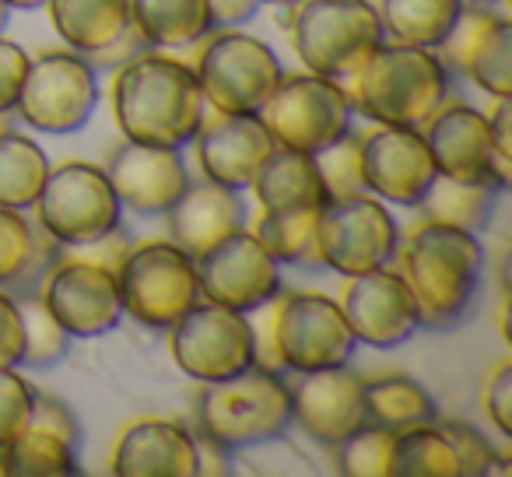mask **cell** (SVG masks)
<instances>
[{
    "mask_svg": "<svg viewBox=\"0 0 512 477\" xmlns=\"http://www.w3.org/2000/svg\"><path fill=\"white\" fill-rule=\"evenodd\" d=\"M113 116L127 141L151 148H183L204 120V95L186 60L141 53L116 71Z\"/></svg>",
    "mask_w": 512,
    "mask_h": 477,
    "instance_id": "cell-1",
    "label": "cell"
},
{
    "mask_svg": "<svg viewBox=\"0 0 512 477\" xmlns=\"http://www.w3.org/2000/svg\"><path fill=\"white\" fill-rule=\"evenodd\" d=\"M484 271V246L477 232L449 221L425 218L411 228L400 250V274L414 295L418 323L449 330L463 323Z\"/></svg>",
    "mask_w": 512,
    "mask_h": 477,
    "instance_id": "cell-2",
    "label": "cell"
},
{
    "mask_svg": "<svg viewBox=\"0 0 512 477\" xmlns=\"http://www.w3.org/2000/svg\"><path fill=\"white\" fill-rule=\"evenodd\" d=\"M351 109L376 127L421 130L449 99V71L435 50L379 43L365 64L351 74Z\"/></svg>",
    "mask_w": 512,
    "mask_h": 477,
    "instance_id": "cell-3",
    "label": "cell"
},
{
    "mask_svg": "<svg viewBox=\"0 0 512 477\" xmlns=\"http://www.w3.org/2000/svg\"><path fill=\"white\" fill-rule=\"evenodd\" d=\"M288 425H292V393L281 372L264 365H253L221 383H204L197 397V435L228 453L278 442Z\"/></svg>",
    "mask_w": 512,
    "mask_h": 477,
    "instance_id": "cell-4",
    "label": "cell"
},
{
    "mask_svg": "<svg viewBox=\"0 0 512 477\" xmlns=\"http://www.w3.org/2000/svg\"><path fill=\"white\" fill-rule=\"evenodd\" d=\"M288 36L306 71L334 81H348L383 43L369 0H295Z\"/></svg>",
    "mask_w": 512,
    "mask_h": 477,
    "instance_id": "cell-5",
    "label": "cell"
},
{
    "mask_svg": "<svg viewBox=\"0 0 512 477\" xmlns=\"http://www.w3.org/2000/svg\"><path fill=\"white\" fill-rule=\"evenodd\" d=\"M190 67L214 113H260L285 78L278 53L264 39L239 29L207 32Z\"/></svg>",
    "mask_w": 512,
    "mask_h": 477,
    "instance_id": "cell-6",
    "label": "cell"
},
{
    "mask_svg": "<svg viewBox=\"0 0 512 477\" xmlns=\"http://www.w3.org/2000/svg\"><path fill=\"white\" fill-rule=\"evenodd\" d=\"M351 113L355 109H351L348 85L306 71L285 74L256 116L264 120L278 148L316 155L351 134Z\"/></svg>",
    "mask_w": 512,
    "mask_h": 477,
    "instance_id": "cell-7",
    "label": "cell"
},
{
    "mask_svg": "<svg viewBox=\"0 0 512 477\" xmlns=\"http://www.w3.org/2000/svg\"><path fill=\"white\" fill-rule=\"evenodd\" d=\"M32 207H36V221L64 250L99 243L102 235L123 225L120 197L106 169L92 162H60L57 169L50 165Z\"/></svg>",
    "mask_w": 512,
    "mask_h": 477,
    "instance_id": "cell-8",
    "label": "cell"
},
{
    "mask_svg": "<svg viewBox=\"0 0 512 477\" xmlns=\"http://www.w3.org/2000/svg\"><path fill=\"white\" fill-rule=\"evenodd\" d=\"M123 316L151 330H169L200 299L197 264L172 239L130 246L116 267Z\"/></svg>",
    "mask_w": 512,
    "mask_h": 477,
    "instance_id": "cell-9",
    "label": "cell"
},
{
    "mask_svg": "<svg viewBox=\"0 0 512 477\" xmlns=\"http://www.w3.org/2000/svg\"><path fill=\"white\" fill-rule=\"evenodd\" d=\"M400 250V228L383 200L372 193L327 197L316 214V257L341 278L376 271Z\"/></svg>",
    "mask_w": 512,
    "mask_h": 477,
    "instance_id": "cell-10",
    "label": "cell"
},
{
    "mask_svg": "<svg viewBox=\"0 0 512 477\" xmlns=\"http://www.w3.org/2000/svg\"><path fill=\"white\" fill-rule=\"evenodd\" d=\"M271 341L281 372H316L348 365L355 337L341 302L323 292H278L271 299Z\"/></svg>",
    "mask_w": 512,
    "mask_h": 477,
    "instance_id": "cell-11",
    "label": "cell"
},
{
    "mask_svg": "<svg viewBox=\"0 0 512 477\" xmlns=\"http://www.w3.org/2000/svg\"><path fill=\"white\" fill-rule=\"evenodd\" d=\"M169 355L193 383H221L256 365L253 323L218 302L197 299L169 327Z\"/></svg>",
    "mask_w": 512,
    "mask_h": 477,
    "instance_id": "cell-12",
    "label": "cell"
},
{
    "mask_svg": "<svg viewBox=\"0 0 512 477\" xmlns=\"http://www.w3.org/2000/svg\"><path fill=\"white\" fill-rule=\"evenodd\" d=\"M99 106L95 67L74 50H53L29 60L18 95V116L43 134H74Z\"/></svg>",
    "mask_w": 512,
    "mask_h": 477,
    "instance_id": "cell-13",
    "label": "cell"
},
{
    "mask_svg": "<svg viewBox=\"0 0 512 477\" xmlns=\"http://www.w3.org/2000/svg\"><path fill=\"white\" fill-rule=\"evenodd\" d=\"M193 264H197L200 299L218 302L235 313H260V306H267L281 292V264L246 228H235L207 246L200 257H193Z\"/></svg>",
    "mask_w": 512,
    "mask_h": 477,
    "instance_id": "cell-14",
    "label": "cell"
},
{
    "mask_svg": "<svg viewBox=\"0 0 512 477\" xmlns=\"http://www.w3.org/2000/svg\"><path fill=\"white\" fill-rule=\"evenodd\" d=\"M39 299L71 337H102L120 327L123 306L116 271L95 260L74 257L67 250L57 267L46 274Z\"/></svg>",
    "mask_w": 512,
    "mask_h": 477,
    "instance_id": "cell-15",
    "label": "cell"
},
{
    "mask_svg": "<svg viewBox=\"0 0 512 477\" xmlns=\"http://www.w3.org/2000/svg\"><path fill=\"white\" fill-rule=\"evenodd\" d=\"M432 155L435 176L456 183H484L491 190H509L512 165H502L491 151L488 116L467 102H442L432 120L421 127Z\"/></svg>",
    "mask_w": 512,
    "mask_h": 477,
    "instance_id": "cell-16",
    "label": "cell"
},
{
    "mask_svg": "<svg viewBox=\"0 0 512 477\" xmlns=\"http://www.w3.org/2000/svg\"><path fill=\"white\" fill-rule=\"evenodd\" d=\"M365 193L397 207H418L435 183L425 134L414 127H372L358 137Z\"/></svg>",
    "mask_w": 512,
    "mask_h": 477,
    "instance_id": "cell-17",
    "label": "cell"
},
{
    "mask_svg": "<svg viewBox=\"0 0 512 477\" xmlns=\"http://www.w3.org/2000/svg\"><path fill=\"white\" fill-rule=\"evenodd\" d=\"M341 313L348 320L355 344H369V348L383 351L400 348L421 327L404 274L386 264L348 278L341 295Z\"/></svg>",
    "mask_w": 512,
    "mask_h": 477,
    "instance_id": "cell-18",
    "label": "cell"
},
{
    "mask_svg": "<svg viewBox=\"0 0 512 477\" xmlns=\"http://www.w3.org/2000/svg\"><path fill=\"white\" fill-rule=\"evenodd\" d=\"M193 151L204 179L228 190H246L278 144L256 113H214L204 116L193 134Z\"/></svg>",
    "mask_w": 512,
    "mask_h": 477,
    "instance_id": "cell-19",
    "label": "cell"
},
{
    "mask_svg": "<svg viewBox=\"0 0 512 477\" xmlns=\"http://www.w3.org/2000/svg\"><path fill=\"white\" fill-rule=\"evenodd\" d=\"M292 393V421L309 439L323 442L334 449L351 432L365 425V404H362V376L351 372L348 365L337 369H316V372H295Z\"/></svg>",
    "mask_w": 512,
    "mask_h": 477,
    "instance_id": "cell-20",
    "label": "cell"
},
{
    "mask_svg": "<svg viewBox=\"0 0 512 477\" xmlns=\"http://www.w3.org/2000/svg\"><path fill=\"white\" fill-rule=\"evenodd\" d=\"M106 176L113 183L116 197L134 214H169L172 204L190 186V172L179 155V148H151V144L123 141L109 155Z\"/></svg>",
    "mask_w": 512,
    "mask_h": 477,
    "instance_id": "cell-21",
    "label": "cell"
},
{
    "mask_svg": "<svg viewBox=\"0 0 512 477\" xmlns=\"http://www.w3.org/2000/svg\"><path fill=\"white\" fill-rule=\"evenodd\" d=\"M113 474L120 477H197V435L169 418L130 421L113 446Z\"/></svg>",
    "mask_w": 512,
    "mask_h": 477,
    "instance_id": "cell-22",
    "label": "cell"
},
{
    "mask_svg": "<svg viewBox=\"0 0 512 477\" xmlns=\"http://www.w3.org/2000/svg\"><path fill=\"white\" fill-rule=\"evenodd\" d=\"M165 218H169L172 243L190 257H200L207 246L225 239L228 232L246 228V204H242L239 190H228L211 179H197V183L190 179L183 197L172 204Z\"/></svg>",
    "mask_w": 512,
    "mask_h": 477,
    "instance_id": "cell-23",
    "label": "cell"
},
{
    "mask_svg": "<svg viewBox=\"0 0 512 477\" xmlns=\"http://www.w3.org/2000/svg\"><path fill=\"white\" fill-rule=\"evenodd\" d=\"M64 257V246L18 207L0 204V288L11 295H32Z\"/></svg>",
    "mask_w": 512,
    "mask_h": 477,
    "instance_id": "cell-24",
    "label": "cell"
},
{
    "mask_svg": "<svg viewBox=\"0 0 512 477\" xmlns=\"http://www.w3.org/2000/svg\"><path fill=\"white\" fill-rule=\"evenodd\" d=\"M249 186L260 211H302V207H323L327 200L316 158L288 148H274Z\"/></svg>",
    "mask_w": 512,
    "mask_h": 477,
    "instance_id": "cell-25",
    "label": "cell"
},
{
    "mask_svg": "<svg viewBox=\"0 0 512 477\" xmlns=\"http://www.w3.org/2000/svg\"><path fill=\"white\" fill-rule=\"evenodd\" d=\"M362 404L365 425L386 428V432H404V428L439 418L432 393L404 372H383V376L362 379Z\"/></svg>",
    "mask_w": 512,
    "mask_h": 477,
    "instance_id": "cell-26",
    "label": "cell"
},
{
    "mask_svg": "<svg viewBox=\"0 0 512 477\" xmlns=\"http://www.w3.org/2000/svg\"><path fill=\"white\" fill-rule=\"evenodd\" d=\"M130 25L162 50H186L214 32L207 0H130Z\"/></svg>",
    "mask_w": 512,
    "mask_h": 477,
    "instance_id": "cell-27",
    "label": "cell"
},
{
    "mask_svg": "<svg viewBox=\"0 0 512 477\" xmlns=\"http://www.w3.org/2000/svg\"><path fill=\"white\" fill-rule=\"evenodd\" d=\"M467 0H376L383 39L400 46L435 50L453 32Z\"/></svg>",
    "mask_w": 512,
    "mask_h": 477,
    "instance_id": "cell-28",
    "label": "cell"
},
{
    "mask_svg": "<svg viewBox=\"0 0 512 477\" xmlns=\"http://www.w3.org/2000/svg\"><path fill=\"white\" fill-rule=\"evenodd\" d=\"M57 36L74 53H92L123 36L130 25V0H46Z\"/></svg>",
    "mask_w": 512,
    "mask_h": 477,
    "instance_id": "cell-29",
    "label": "cell"
},
{
    "mask_svg": "<svg viewBox=\"0 0 512 477\" xmlns=\"http://www.w3.org/2000/svg\"><path fill=\"white\" fill-rule=\"evenodd\" d=\"M78 446L32 421L22 435L0 446V477H74Z\"/></svg>",
    "mask_w": 512,
    "mask_h": 477,
    "instance_id": "cell-30",
    "label": "cell"
},
{
    "mask_svg": "<svg viewBox=\"0 0 512 477\" xmlns=\"http://www.w3.org/2000/svg\"><path fill=\"white\" fill-rule=\"evenodd\" d=\"M50 172V158L32 137L0 130V204L29 211Z\"/></svg>",
    "mask_w": 512,
    "mask_h": 477,
    "instance_id": "cell-31",
    "label": "cell"
},
{
    "mask_svg": "<svg viewBox=\"0 0 512 477\" xmlns=\"http://www.w3.org/2000/svg\"><path fill=\"white\" fill-rule=\"evenodd\" d=\"M390 477H460V463L435 421L393 432Z\"/></svg>",
    "mask_w": 512,
    "mask_h": 477,
    "instance_id": "cell-32",
    "label": "cell"
},
{
    "mask_svg": "<svg viewBox=\"0 0 512 477\" xmlns=\"http://www.w3.org/2000/svg\"><path fill=\"white\" fill-rule=\"evenodd\" d=\"M316 214L320 207H302V211H260L253 235L278 264L288 267H313L316 257Z\"/></svg>",
    "mask_w": 512,
    "mask_h": 477,
    "instance_id": "cell-33",
    "label": "cell"
},
{
    "mask_svg": "<svg viewBox=\"0 0 512 477\" xmlns=\"http://www.w3.org/2000/svg\"><path fill=\"white\" fill-rule=\"evenodd\" d=\"M495 200L498 190L484 183H456V179L435 176V183L428 186L425 200L418 207H425V214L435 221H449V225H460L467 232H481V228H488Z\"/></svg>",
    "mask_w": 512,
    "mask_h": 477,
    "instance_id": "cell-34",
    "label": "cell"
},
{
    "mask_svg": "<svg viewBox=\"0 0 512 477\" xmlns=\"http://www.w3.org/2000/svg\"><path fill=\"white\" fill-rule=\"evenodd\" d=\"M481 92L491 99H509L512 95V22L505 15L495 18L488 32L474 43V50L463 60V71Z\"/></svg>",
    "mask_w": 512,
    "mask_h": 477,
    "instance_id": "cell-35",
    "label": "cell"
},
{
    "mask_svg": "<svg viewBox=\"0 0 512 477\" xmlns=\"http://www.w3.org/2000/svg\"><path fill=\"white\" fill-rule=\"evenodd\" d=\"M15 302H18V313H22V327H25L22 365H29V369H50V365L64 362L67 348H71V334L53 320V313L46 309V302L39 299V292L15 295Z\"/></svg>",
    "mask_w": 512,
    "mask_h": 477,
    "instance_id": "cell-36",
    "label": "cell"
},
{
    "mask_svg": "<svg viewBox=\"0 0 512 477\" xmlns=\"http://www.w3.org/2000/svg\"><path fill=\"white\" fill-rule=\"evenodd\" d=\"M393 432L376 425H362L344 442H337V470L348 477H390Z\"/></svg>",
    "mask_w": 512,
    "mask_h": 477,
    "instance_id": "cell-37",
    "label": "cell"
},
{
    "mask_svg": "<svg viewBox=\"0 0 512 477\" xmlns=\"http://www.w3.org/2000/svg\"><path fill=\"white\" fill-rule=\"evenodd\" d=\"M39 390L25 376H18V365L0 369V446H8L15 435L32 425Z\"/></svg>",
    "mask_w": 512,
    "mask_h": 477,
    "instance_id": "cell-38",
    "label": "cell"
},
{
    "mask_svg": "<svg viewBox=\"0 0 512 477\" xmlns=\"http://www.w3.org/2000/svg\"><path fill=\"white\" fill-rule=\"evenodd\" d=\"M316 169L327 186V197H341V193H358L362 186V158H358V137L344 134L330 148L316 151Z\"/></svg>",
    "mask_w": 512,
    "mask_h": 477,
    "instance_id": "cell-39",
    "label": "cell"
},
{
    "mask_svg": "<svg viewBox=\"0 0 512 477\" xmlns=\"http://www.w3.org/2000/svg\"><path fill=\"white\" fill-rule=\"evenodd\" d=\"M446 432L449 446L460 463V477H488L491 463H495V446L484 439V432H477L470 421H435Z\"/></svg>",
    "mask_w": 512,
    "mask_h": 477,
    "instance_id": "cell-40",
    "label": "cell"
},
{
    "mask_svg": "<svg viewBox=\"0 0 512 477\" xmlns=\"http://www.w3.org/2000/svg\"><path fill=\"white\" fill-rule=\"evenodd\" d=\"M29 53L0 32V116L11 113L18 106V95H22V81L29 71Z\"/></svg>",
    "mask_w": 512,
    "mask_h": 477,
    "instance_id": "cell-41",
    "label": "cell"
},
{
    "mask_svg": "<svg viewBox=\"0 0 512 477\" xmlns=\"http://www.w3.org/2000/svg\"><path fill=\"white\" fill-rule=\"evenodd\" d=\"M484 411L488 421L498 428V435L512 439V362H502L491 369L484 386Z\"/></svg>",
    "mask_w": 512,
    "mask_h": 477,
    "instance_id": "cell-42",
    "label": "cell"
},
{
    "mask_svg": "<svg viewBox=\"0 0 512 477\" xmlns=\"http://www.w3.org/2000/svg\"><path fill=\"white\" fill-rule=\"evenodd\" d=\"M148 50H151V46L144 43L141 32H137L134 25H127V32H123V36H116L109 46L92 50V53H81V57H85L95 71H120V67H127L130 60H137L141 53H148Z\"/></svg>",
    "mask_w": 512,
    "mask_h": 477,
    "instance_id": "cell-43",
    "label": "cell"
},
{
    "mask_svg": "<svg viewBox=\"0 0 512 477\" xmlns=\"http://www.w3.org/2000/svg\"><path fill=\"white\" fill-rule=\"evenodd\" d=\"M22 351H25L22 313H18L15 295L0 288V369L4 365H22Z\"/></svg>",
    "mask_w": 512,
    "mask_h": 477,
    "instance_id": "cell-44",
    "label": "cell"
},
{
    "mask_svg": "<svg viewBox=\"0 0 512 477\" xmlns=\"http://www.w3.org/2000/svg\"><path fill=\"white\" fill-rule=\"evenodd\" d=\"M32 421H36V425H43V428H50V432H57L60 439H67L71 446H78V442H81V425H78V418H74V411L64 404V400L43 397V393H39L36 411H32Z\"/></svg>",
    "mask_w": 512,
    "mask_h": 477,
    "instance_id": "cell-45",
    "label": "cell"
},
{
    "mask_svg": "<svg viewBox=\"0 0 512 477\" xmlns=\"http://www.w3.org/2000/svg\"><path fill=\"white\" fill-rule=\"evenodd\" d=\"M488 116V134H491V151L502 165H512V106L509 99H495V109Z\"/></svg>",
    "mask_w": 512,
    "mask_h": 477,
    "instance_id": "cell-46",
    "label": "cell"
},
{
    "mask_svg": "<svg viewBox=\"0 0 512 477\" xmlns=\"http://www.w3.org/2000/svg\"><path fill=\"white\" fill-rule=\"evenodd\" d=\"M207 8H211L214 29H239L256 18L260 0H207Z\"/></svg>",
    "mask_w": 512,
    "mask_h": 477,
    "instance_id": "cell-47",
    "label": "cell"
},
{
    "mask_svg": "<svg viewBox=\"0 0 512 477\" xmlns=\"http://www.w3.org/2000/svg\"><path fill=\"white\" fill-rule=\"evenodd\" d=\"M11 11H36V8H43L46 0H4Z\"/></svg>",
    "mask_w": 512,
    "mask_h": 477,
    "instance_id": "cell-48",
    "label": "cell"
},
{
    "mask_svg": "<svg viewBox=\"0 0 512 477\" xmlns=\"http://www.w3.org/2000/svg\"><path fill=\"white\" fill-rule=\"evenodd\" d=\"M8 15H11V8L4 4V0H0V32H4V25H8Z\"/></svg>",
    "mask_w": 512,
    "mask_h": 477,
    "instance_id": "cell-49",
    "label": "cell"
},
{
    "mask_svg": "<svg viewBox=\"0 0 512 477\" xmlns=\"http://www.w3.org/2000/svg\"><path fill=\"white\" fill-rule=\"evenodd\" d=\"M260 4H274V8H292L295 0H260Z\"/></svg>",
    "mask_w": 512,
    "mask_h": 477,
    "instance_id": "cell-50",
    "label": "cell"
},
{
    "mask_svg": "<svg viewBox=\"0 0 512 477\" xmlns=\"http://www.w3.org/2000/svg\"><path fill=\"white\" fill-rule=\"evenodd\" d=\"M477 4H495V0H477Z\"/></svg>",
    "mask_w": 512,
    "mask_h": 477,
    "instance_id": "cell-51",
    "label": "cell"
}]
</instances>
